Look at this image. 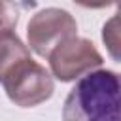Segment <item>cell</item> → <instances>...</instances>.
<instances>
[{
	"instance_id": "7a4b0ae2",
	"label": "cell",
	"mask_w": 121,
	"mask_h": 121,
	"mask_svg": "<svg viewBox=\"0 0 121 121\" xmlns=\"http://www.w3.org/2000/svg\"><path fill=\"white\" fill-rule=\"evenodd\" d=\"M0 83L4 85L8 98L19 108H34L49 100L55 91L51 74L32 57L15 62L0 78Z\"/></svg>"
},
{
	"instance_id": "3957f363",
	"label": "cell",
	"mask_w": 121,
	"mask_h": 121,
	"mask_svg": "<svg viewBox=\"0 0 121 121\" xmlns=\"http://www.w3.org/2000/svg\"><path fill=\"white\" fill-rule=\"evenodd\" d=\"M78 34V25L76 19L60 8H45L38 11L26 26V36H28V45L30 49L47 59L49 53L68 38H74Z\"/></svg>"
},
{
	"instance_id": "6da1fadb",
	"label": "cell",
	"mask_w": 121,
	"mask_h": 121,
	"mask_svg": "<svg viewBox=\"0 0 121 121\" xmlns=\"http://www.w3.org/2000/svg\"><path fill=\"white\" fill-rule=\"evenodd\" d=\"M119 93L117 72L93 70L78 78L70 89L62 106V121H121Z\"/></svg>"
},
{
	"instance_id": "52a82bcc",
	"label": "cell",
	"mask_w": 121,
	"mask_h": 121,
	"mask_svg": "<svg viewBox=\"0 0 121 121\" xmlns=\"http://www.w3.org/2000/svg\"><path fill=\"white\" fill-rule=\"evenodd\" d=\"M102 40L106 43V47L110 49L112 57L117 60L119 59V53H117V47H119V30H117V13L104 25L102 28Z\"/></svg>"
},
{
	"instance_id": "8992f818",
	"label": "cell",
	"mask_w": 121,
	"mask_h": 121,
	"mask_svg": "<svg viewBox=\"0 0 121 121\" xmlns=\"http://www.w3.org/2000/svg\"><path fill=\"white\" fill-rule=\"evenodd\" d=\"M19 21V8L15 0H0V32L13 30Z\"/></svg>"
},
{
	"instance_id": "277c9868",
	"label": "cell",
	"mask_w": 121,
	"mask_h": 121,
	"mask_svg": "<svg viewBox=\"0 0 121 121\" xmlns=\"http://www.w3.org/2000/svg\"><path fill=\"white\" fill-rule=\"evenodd\" d=\"M51 74L59 81H74L102 66L104 59L87 38H68L47 57Z\"/></svg>"
},
{
	"instance_id": "5b68a950",
	"label": "cell",
	"mask_w": 121,
	"mask_h": 121,
	"mask_svg": "<svg viewBox=\"0 0 121 121\" xmlns=\"http://www.w3.org/2000/svg\"><path fill=\"white\" fill-rule=\"evenodd\" d=\"M30 57V49L23 43V40L13 32H0V78L21 59Z\"/></svg>"
},
{
	"instance_id": "ba28073f",
	"label": "cell",
	"mask_w": 121,
	"mask_h": 121,
	"mask_svg": "<svg viewBox=\"0 0 121 121\" xmlns=\"http://www.w3.org/2000/svg\"><path fill=\"white\" fill-rule=\"evenodd\" d=\"M78 6L81 8H89V9H100V8H108L117 4V0H74Z\"/></svg>"
}]
</instances>
